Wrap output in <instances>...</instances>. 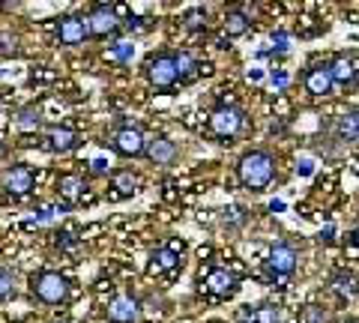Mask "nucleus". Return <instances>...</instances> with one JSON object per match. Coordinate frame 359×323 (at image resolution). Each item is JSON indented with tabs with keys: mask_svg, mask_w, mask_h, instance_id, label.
<instances>
[{
	"mask_svg": "<svg viewBox=\"0 0 359 323\" xmlns=\"http://www.w3.org/2000/svg\"><path fill=\"white\" fill-rule=\"evenodd\" d=\"M237 177L245 188L252 192H264L269 183L276 180V156L269 150H249L240 156L237 162Z\"/></svg>",
	"mask_w": 359,
	"mask_h": 323,
	"instance_id": "1",
	"label": "nucleus"
},
{
	"mask_svg": "<svg viewBox=\"0 0 359 323\" xmlns=\"http://www.w3.org/2000/svg\"><path fill=\"white\" fill-rule=\"evenodd\" d=\"M144 78L150 81L153 90H174L180 84V72H177V51H156L144 60Z\"/></svg>",
	"mask_w": 359,
	"mask_h": 323,
	"instance_id": "2",
	"label": "nucleus"
},
{
	"mask_svg": "<svg viewBox=\"0 0 359 323\" xmlns=\"http://www.w3.org/2000/svg\"><path fill=\"white\" fill-rule=\"evenodd\" d=\"M30 294L45 305H63L69 299V278L54 270H39L30 275Z\"/></svg>",
	"mask_w": 359,
	"mask_h": 323,
	"instance_id": "3",
	"label": "nucleus"
},
{
	"mask_svg": "<svg viewBox=\"0 0 359 323\" xmlns=\"http://www.w3.org/2000/svg\"><path fill=\"white\" fill-rule=\"evenodd\" d=\"M243 126H245V114H243V108H237V105L212 108V114L207 120L210 135L219 138V141H233L243 132Z\"/></svg>",
	"mask_w": 359,
	"mask_h": 323,
	"instance_id": "4",
	"label": "nucleus"
},
{
	"mask_svg": "<svg viewBox=\"0 0 359 323\" xmlns=\"http://www.w3.org/2000/svg\"><path fill=\"white\" fill-rule=\"evenodd\" d=\"M108 144L117 156H123V159H141V156L147 153V135H144L141 126H135V123H120L114 132H111Z\"/></svg>",
	"mask_w": 359,
	"mask_h": 323,
	"instance_id": "5",
	"label": "nucleus"
},
{
	"mask_svg": "<svg viewBox=\"0 0 359 323\" xmlns=\"http://www.w3.org/2000/svg\"><path fill=\"white\" fill-rule=\"evenodd\" d=\"M87 30L93 39H111L123 30V21L117 18V9L108 4H96L87 13Z\"/></svg>",
	"mask_w": 359,
	"mask_h": 323,
	"instance_id": "6",
	"label": "nucleus"
},
{
	"mask_svg": "<svg viewBox=\"0 0 359 323\" xmlns=\"http://www.w3.org/2000/svg\"><path fill=\"white\" fill-rule=\"evenodd\" d=\"M81 144H84L81 132H75L69 126H51V129L42 132V150L54 153V156H66V153L78 150Z\"/></svg>",
	"mask_w": 359,
	"mask_h": 323,
	"instance_id": "7",
	"label": "nucleus"
},
{
	"mask_svg": "<svg viewBox=\"0 0 359 323\" xmlns=\"http://www.w3.org/2000/svg\"><path fill=\"white\" fill-rule=\"evenodd\" d=\"M0 186H4L6 195L25 198L33 192V186H36V174H33L30 165H13V168H6L4 177H0Z\"/></svg>",
	"mask_w": 359,
	"mask_h": 323,
	"instance_id": "8",
	"label": "nucleus"
},
{
	"mask_svg": "<svg viewBox=\"0 0 359 323\" xmlns=\"http://www.w3.org/2000/svg\"><path fill=\"white\" fill-rule=\"evenodd\" d=\"M105 315L111 323H138L141 320V299L132 294H117L108 299Z\"/></svg>",
	"mask_w": 359,
	"mask_h": 323,
	"instance_id": "9",
	"label": "nucleus"
},
{
	"mask_svg": "<svg viewBox=\"0 0 359 323\" xmlns=\"http://www.w3.org/2000/svg\"><path fill=\"white\" fill-rule=\"evenodd\" d=\"M54 33H57L60 46H66V48L84 46V39H90L87 18H81V15H60L57 25H54Z\"/></svg>",
	"mask_w": 359,
	"mask_h": 323,
	"instance_id": "10",
	"label": "nucleus"
},
{
	"mask_svg": "<svg viewBox=\"0 0 359 323\" xmlns=\"http://www.w3.org/2000/svg\"><path fill=\"white\" fill-rule=\"evenodd\" d=\"M297 249L290 246V242H276L273 249H269V258H266V263H269V273H273L276 278H290L297 273Z\"/></svg>",
	"mask_w": 359,
	"mask_h": 323,
	"instance_id": "11",
	"label": "nucleus"
},
{
	"mask_svg": "<svg viewBox=\"0 0 359 323\" xmlns=\"http://www.w3.org/2000/svg\"><path fill=\"white\" fill-rule=\"evenodd\" d=\"M237 275L231 270H224V266H216V270H210L204 275V291L212 296V299H228L237 294Z\"/></svg>",
	"mask_w": 359,
	"mask_h": 323,
	"instance_id": "12",
	"label": "nucleus"
},
{
	"mask_svg": "<svg viewBox=\"0 0 359 323\" xmlns=\"http://www.w3.org/2000/svg\"><path fill=\"white\" fill-rule=\"evenodd\" d=\"M302 84H306L309 96H330L332 87H335V78H332V69L327 63H314L306 69V75H302Z\"/></svg>",
	"mask_w": 359,
	"mask_h": 323,
	"instance_id": "13",
	"label": "nucleus"
},
{
	"mask_svg": "<svg viewBox=\"0 0 359 323\" xmlns=\"http://www.w3.org/2000/svg\"><path fill=\"white\" fill-rule=\"evenodd\" d=\"M177 144L168 138V135H153L147 138V153H144V159L153 162V165H159V168H168V165H174L177 162Z\"/></svg>",
	"mask_w": 359,
	"mask_h": 323,
	"instance_id": "14",
	"label": "nucleus"
},
{
	"mask_svg": "<svg viewBox=\"0 0 359 323\" xmlns=\"http://www.w3.org/2000/svg\"><path fill=\"white\" fill-rule=\"evenodd\" d=\"M252 15H255V6L228 9V15H224V21H222L224 36L233 39V36H243V33H249L252 30Z\"/></svg>",
	"mask_w": 359,
	"mask_h": 323,
	"instance_id": "15",
	"label": "nucleus"
},
{
	"mask_svg": "<svg viewBox=\"0 0 359 323\" xmlns=\"http://www.w3.org/2000/svg\"><path fill=\"white\" fill-rule=\"evenodd\" d=\"M138 186H141V177L135 174L132 168H120V171H114L111 174V200H126V198H132L135 192H138Z\"/></svg>",
	"mask_w": 359,
	"mask_h": 323,
	"instance_id": "16",
	"label": "nucleus"
},
{
	"mask_svg": "<svg viewBox=\"0 0 359 323\" xmlns=\"http://www.w3.org/2000/svg\"><path fill=\"white\" fill-rule=\"evenodd\" d=\"M177 249L183 252V246H159V249H153V252H150V273H156V275L174 273L177 266H180Z\"/></svg>",
	"mask_w": 359,
	"mask_h": 323,
	"instance_id": "17",
	"label": "nucleus"
},
{
	"mask_svg": "<svg viewBox=\"0 0 359 323\" xmlns=\"http://www.w3.org/2000/svg\"><path fill=\"white\" fill-rule=\"evenodd\" d=\"M177 72H180V84H192L210 69L195 57L192 51H177Z\"/></svg>",
	"mask_w": 359,
	"mask_h": 323,
	"instance_id": "18",
	"label": "nucleus"
},
{
	"mask_svg": "<svg viewBox=\"0 0 359 323\" xmlns=\"http://www.w3.org/2000/svg\"><path fill=\"white\" fill-rule=\"evenodd\" d=\"M335 135L344 144L359 141V108H347L335 117Z\"/></svg>",
	"mask_w": 359,
	"mask_h": 323,
	"instance_id": "19",
	"label": "nucleus"
},
{
	"mask_svg": "<svg viewBox=\"0 0 359 323\" xmlns=\"http://www.w3.org/2000/svg\"><path fill=\"white\" fill-rule=\"evenodd\" d=\"M57 195L63 198L66 207H75L84 195V180L78 174H60L57 177Z\"/></svg>",
	"mask_w": 359,
	"mask_h": 323,
	"instance_id": "20",
	"label": "nucleus"
},
{
	"mask_svg": "<svg viewBox=\"0 0 359 323\" xmlns=\"http://www.w3.org/2000/svg\"><path fill=\"white\" fill-rule=\"evenodd\" d=\"M15 129H18V132H25V135H36V132H42V129H45L42 111H39L36 105L21 108V111H18V117H15Z\"/></svg>",
	"mask_w": 359,
	"mask_h": 323,
	"instance_id": "21",
	"label": "nucleus"
},
{
	"mask_svg": "<svg viewBox=\"0 0 359 323\" xmlns=\"http://www.w3.org/2000/svg\"><path fill=\"white\" fill-rule=\"evenodd\" d=\"M330 69H332L335 84H341V87H353L356 84V63L347 57V54H339V57L330 63Z\"/></svg>",
	"mask_w": 359,
	"mask_h": 323,
	"instance_id": "22",
	"label": "nucleus"
},
{
	"mask_svg": "<svg viewBox=\"0 0 359 323\" xmlns=\"http://www.w3.org/2000/svg\"><path fill=\"white\" fill-rule=\"evenodd\" d=\"M330 287H332V294H339L341 299H353V296L359 294L356 275H353V273H335L332 282H330Z\"/></svg>",
	"mask_w": 359,
	"mask_h": 323,
	"instance_id": "23",
	"label": "nucleus"
},
{
	"mask_svg": "<svg viewBox=\"0 0 359 323\" xmlns=\"http://www.w3.org/2000/svg\"><path fill=\"white\" fill-rule=\"evenodd\" d=\"M207 9L204 6H192V9H186L183 13V27L186 30H192V33H201V30H207Z\"/></svg>",
	"mask_w": 359,
	"mask_h": 323,
	"instance_id": "24",
	"label": "nucleus"
},
{
	"mask_svg": "<svg viewBox=\"0 0 359 323\" xmlns=\"http://www.w3.org/2000/svg\"><path fill=\"white\" fill-rule=\"evenodd\" d=\"M255 323H282V308L273 303L255 305Z\"/></svg>",
	"mask_w": 359,
	"mask_h": 323,
	"instance_id": "25",
	"label": "nucleus"
},
{
	"mask_svg": "<svg viewBox=\"0 0 359 323\" xmlns=\"http://www.w3.org/2000/svg\"><path fill=\"white\" fill-rule=\"evenodd\" d=\"M15 296V273L9 266H0V303Z\"/></svg>",
	"mask_w": 359,
	"mask_h": 323,
	"instance_id": "26",
	"label": "nucleus"
},
{
	"mask_svg": "<svg viewBox=\"0 0 359 323\" xmlns=\"http://www.w3.org/2000/svg\"><path fill=\"white\" fill-rule=\"evenodd\" d=\"M18 54V36L13 30H0V57H15Z\"/></svg>",
	"mask_w": 359,
	"mask_h": 323,
	"instance_id": "27",
	"label": "nucleus"
},
{
	"mask_svg": "<svg viewBox=\"0 0 359 323\" xmlns=\"http://www.w3.org/2000/svg\"><path fill=\"white\" fill-rule=\"evenodd\" d=\"M111 57H114L117 63H132L135 46H132V42H117V46H111Z\"/></svg>",
	"mask_w": 359,
	"mask_h": 323,
	"instance_id": "28",
	"label": "nucleus"
},
{
	"mask_svg": "<svg viewBox=\"0 0 359 323\" xmlns=\"http://www.w3.org/2000/svg\"><path fill=\"white\" fill-rule=\"evenodd\" d=\"M299 323H330V315L320 305H306L302 308V320Z\"/></svg>",
	"mask_w": 359,
	"mask_h": 323,
	"instance_id": "29",
	"label": "nucleus"
},
{
	"mask_svg": "<svg viewBox=\"0 0 359 323\" xmlns=\"http://www.w3.org/2000/svg\"><path fill=\"white\" fill-rule=\"evenodd\" d=\"M273 51H278V54H287L290 51V39H287V33L285 30H273Z\"/></svg>",
	"mask_w": 359,
	"mask_h": 323,
	"instance_id": "30",
	"label": "nucleus"
},
{
	"mask_svg": "<svg viewBox=\"0 0 359 323\" xmlns=\"http://www.w3.org/2000/svg\"><path fill=\"white\" fill-rule=\"evenodd\" d=\"M90 174H93V177H108V174H114V171H111L108 159H102V156H99V159L90 162Z\"/></svg>",
	"mask_w": 359,
	"mask_h": 323,
	"instance_id": "31",
	"label": "nucleus"
},
{
	"mask_svg": "<svg viewBox=\"0 0 359 323\" xmlns=\"http://www.w3.org/2000/svg\"><path fill=\"white\" fill-rule=\"evenodd\" d=\"M269 81H273L276 90H285V87L290 84V75L285 69H273V72H269Z\"/></svg>",
	"mask_w": 359,
	"mask_h": 323,
	"instance_id": "32",
	"label": "nucleus"
},
{
	"mask_svg": "<svg viewBox=\"0 0 359 323\" xmlns=\"http://www.w3.org/2000/svg\"><path fill=\"white\" fill-rule=\"evenodd\" d=\"M228 225H240V221L245 219V209L243 207H231V209H224V216H222Z\"/></svg>",
	"mask_w": 359,
	"mask_h": 323,
	"instance_id": "33",
	"label": "nucleus"
},
{
	"mask_svg": "<svg viewBox=\"0 0 359 323\" xmlns=\"http://www.w3.org/2000/svg\"><path fill=\"white\" fill-rule=\"evenodd\" d=\"M54 242H57V249H63V252H72L75 246H78V240L72 237V233H57V240H54Z\"/></svg>",
	"mask_w": 359,
	"mask_h": 323,
	"instance_id": "34",
	"label": "nucleus"
},
{
	"mask_svg": "<svg viewBox=\"0 0 359 323\" xmlns=\"http://www.w3.org/2000/svg\"><path fill=\"white\" fill-rule=\"evenodd\" d=\"M51 219H54V209H51V207H42V209H36V216H33L30 225H48ZM30 225H27V228H30Z\"/></svg>",
	"mask_w": 359,
	"mask_h": 323,
	"instance_id": "35",
	"label": "nucleus"
},
{
	"mask_svg": "<svg viewBox=\"0 0 359 323\" xmlns=\"http://www.w3.org/2000/svg\"><path fill=\"white\" fill-rule=\"evenodd\" d=\"M126 27L129 30H150V18H144V15H132L126 21Z\"/></svg>",
	"mask_w": 359,
	"mask_h": 323,
	"instance_id": "36",
	"label": "nucleus"
},
{
	"mask_svg": "<svg viewBox=\"0 0 359 323\" xmlns=\"http://www.w3.org/2000/svg\"><path fill=\"white\" fill-rule=\"evenodd\" d=\"M297 174H299V177H311V174H314V162H311V159H299V162H297Z\"/></svg>",
	"mask_w": 359,
	"mask_h": 323,
	"instance_id": "37",
	"label": "nucleus"
},
{
	"mask_svg": "<svg viewBox=\"0 0 359 323\" xmlns=\"http://www.w3.org/2000/svg\"><path fill=\"white\" fill-rule=\"evenodd\" d=\"M318 240H320V242H327V246H330V242L335 240V228H332V225H327V228L320 231V237H318Z\"/></svg>",
	"mask_w": 359,
	"mask_h": 323,
	"instance_id": "38",
	"label": "nucleus"
},
{
	"mask_svg": "<svg viewBox=\"0 0 359 323\" xmlns=\"http://www.w3.org/2000/svg\"><path fill=\"white\" fill-rule=\"evenodd\" d=\"M249 81L252 84H261L264 81V69H249Z\"/></svg>",
	"mask_w": 359,
	"mask_h": 323,
	"instance_id": "39",
	"label": "nucleus"
},
{
	"mask_svg": "<svg viewBox=\"0 0 359 323\" xmlns=\"http://www.w3.org/2000/svg\"><path fill=\"white\" fill-rule=\"evenodd\" d=\"M285 209V200H269V213H282Z\"/></svg>",
	"mask_w": 359,
	"mask_h": 323,
	"instance_id": "40",
	"label": "nucleus"
},
{
	"mask_svg": "<svg viewBox=\"0 0 359 323\" xmlns=\"http://www.w3.org/2000/svg\"><path fill=\"white\" fill-rule=\"evenodd\" d=\"M351 242H353V246H356V249H359V228H356V231H353V237H351Z\"/></svg>",
	"mask_w": 359,
	"mask_h": 323,
	"instance_id": "41",
	"label": "nucleus"
},
{
	"mask_svg": "<svg viewBox=\"0 0 359 323\" xmlns=\"http://www.w3.org/2000/svg\"><path fill=\"white\" fill-rule=\"evenodd\" d=\"M0 156H4V144H0Z\"/></svg>",
	"mask_w": 359,
	"mask_h": 323,
	"instance_id": "42",
	"label": "nucleus"
}]
</instances>
